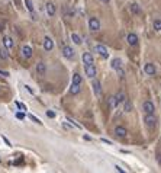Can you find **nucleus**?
I'll list each match as a JSON object with an SVG mask.
<instances>
[{"mask_svg": "<svg viewBox=\"0 0 161 173\" xmlns=\"http://www.w3.org/2000/svg\"><path fill=\"white\" fill-rule=\"evenodd\" d=\"M89 29L93 32H97L100 29V21L97 18H90L89 19Z\"/></svg>", "mask_w": 161, "mask_h": 173, "instance_id": "1", "label": "nucleus"}, {"mask_svg": "<svg viewBox=\"0 0 161 173\" xmlns=\"http://www.w3.org/2000/svg\"><path fill=\"white\" fill-rule=\"evenodd\" d=\"M144 121H145V124H147L149 128H152V127L157 125V116H155L154 114H147Z\"/></svg>", "mask_w": 161, "mask_h": 173, "instance_id": "2", "label": "nucleus"}, {"mask_svg": "<svg viewBox=\"0 0 161 173\" xmlns=\"http://www.w3.org/2000/svg\"><path fill=\"white\" fill-rule=\"evenodd\" d=\"M84 71H86V74H87L90 79H94V76L97 74V70H96V67H94L93 64H86V65H84Z\"/></svg>", "mask_w": 161, "mask_h": 173, "instance_id": "3", "label": "nucleus"}, {"mask_svg": "<svg viewBox=\"0 0 161 173\" xmlns=\"http://www.w3.org/2000/svg\"><path fill=\"white\" fill-rule=\"evenodd\" d=\"M96 52H99L103 58H107V57H109V51H107V48H106L105 45H102V44L96 45Z\"/></svg>", "mask_w": 161, "mask_h": 173, "instance_id": "4", "label": "nucleus"}, {"mask_svg": "<svg viewBox=\"0 0 161 173\" xmlns=\"http://www.w3.org/2000/svg\"><path fill=\"white\" fill-rule=\"evenodd\" d=\"M144 71H145L148 76H155V73H157V70H155V67H154L152 63H147L145 67H144Z\"/></svg>", "mask_w": 161, "mask_h": 173, "instance_id": "5", "label": "nucleus"}, {"mask_svg": "<svg viewBox=\"0 0 161 173\" xmlns=\"http://www.w3.org/2000/svg\"><path fill=\"white\" fill-rule=\"evenodd\" d=\"M92 86H93V92H94V95H96V96H100V95H102V88H100V81H99V80H93Z\"/></svg>", "mask_w": 161, "mask_h": 173, "instance_id": "6", "label": "nucleus"}, {"mask_svg": "<svg viewBox=\"0 0 161 173\" xmlns=\"http://www.w3.org/2000/svg\"><path fill=\"white\" fill-rule=\"evenodd\" d=\"M81 60H83L84 65H86V64H93V63H94V60H93V55H92L90 52H83V55H81Z\"/></svg>", "mask_w": 161, "mask_h": 173, "instance_id": "7", "label": "nucleus"}, {"mask_svg": "<svg viewBox=\"0 0 161 173\" xmlns=\"http://www.w3.org/2000/svg\"><path fill=\"white\" fill-rule=\"evenodd\" d=\"M144 111H145V114H154V111H155L154 103H152V102H149V101L144 102Z\"/></svg>", "mask_w": 161, "mask_h": 173, "instance_id": "8", "label": "nucleus"}, {"mask_svg": "<svg viewBox=\"0 0 161 173\" xmlns=\"http://www.w3.org/2000/svg\"><path fill=\"white\" fill-rule=\"evenodd\" d=\"M44 48H45V51H51L54 48V42H52V39L50 37L44 38Z\"/></svg>", "mask_w": 161, "mask_h": 173, "instance_id": "9", "label": "nucleus"}, {"mask_svg": "<svg viewBox=\"0 0 161 173\" xmlns=\"http://www.w3.org/2000/svg\"><path fill=\"white\" fill-rule=\"evenodd\" d=\"M63 55H64L65 58H73V57H74V50L67 45V47L63 48Z\"/></svg>", "mask_w": 161, "mask_h": 173, "instance_id": "10", "label": "nucleus"}, {"mask_svg": "<svg viewBox=\"0 0 161 173\" xmlns=\"http://www.w3.org/2000/svg\"><path fill=\"white\" fill-rule=\"evenodd\" d=\"M126 134H128L126 128H123V127H116V128H115V135H116V137L123 138V137H126Z\"/></svg>", "mask_w": 161, "mask_h": 173, "instance_id": "11", "label": "nucleus"}, {"mask_svg": "<svg viewBox=\"0 0 161 173\" xmlns=\"http://www.w3.org/2000/svg\"><path fill=\"white\" fill-rule=\"evenodd\" d=\"M129 10H131L133 15H141V13H142V9H141L139 5H136V3H131V5H129Z\"/></svg>", "mask_w": 161, "mask_h": 173, "instance_id": "12", "label": "nucleus"}, {"mask_svg": "<svg viewBox=\"0 0 161 173\" xmlns=\"http://www.w3.org/2000/svg\"><path fill=\"white\" fill-rule=\"evenodd\" d=\"M126 41H128L129 45H136V44H138V37H136L135 34H129V35L126 37Z\"/></svg>", "mask_w": 161, "mask_h": 173, "instance_id": "13", "label": "nucleus"}, {"mask_svg": "<svg viewBox=\"0 0 161 173\" xmlns=\"http://www.w3.org/2000/svg\"><path fill=\"white\" fill-rule=\"evenodd\" d=\"M22 55H23L25 58H31V57H32V48L28 47V45H25V47L22 48Z\"/></svg>", "mask_w": 161, "mask_h": 173, "instance_id": "14", "label": "nucleus"}, {"mask_svg": "<svg viewBox=\"0 0 161 173\" xmlns=\"http://www.w3.org/2000/svg\"><path fill=\"white\" fill-rule=\"evenodd\" d=\"M3 45H5V48L10 50V48L13 47V39H12L10 37H5V38H3Z\"/></svg>", "mask_w": 161, "mask_h": 173, "instance_id": "15", "label": "nucleus"}, {"mask_svg": "<svg viewBox=\"0 0 161 173\" xmlns=\"http://www.w3.org/2000/svg\"><path fill=\"white\" fill-rule=\"evenodd\" d=\"M47 13L50 16H54L55 15V5L54 3H47Z\"/></svg>", "mask_w": 161, "mask_h": 173, "instance_id": "16", "label": "nucleus"}, {"mask_svg": "<svg viewBox=\"0 0 161 173\" xmlns=\"http://www.w3.org/2000/svg\"><path fill=\"white\" fill-rule=\"evenodd\" d=\"M45 70H47V67H45L44 63H38V64H36V71H38L39 76H44V74H45Z\"/></svg>", "mask_w": 161, "mask_h": 173, "instance_id": "17", "label": "nucleus"}, {"mask_svg": "<svg viewBox=\"0 0 161 173\" xmlns=\"http://www.w3.org/2000/svg\"><path fill=\"white\" fill-rule=\"evenodd\" d=\"M125 99H126V96H125V93H118L116 96H115V102H116V105H119V103H123L125 102Z\"/></svg>", "mask_w": 161, "mask_h": 173, "instance_id": "18", "label": "nucleus"}, {"mask_svg": "<svg viewBox=\"0 0 161 173\" xmlns=\"http://www.w3.org/2000/svg\"><path fill=\"white\" fill-rule=\"evenodd\" d=\"M110 65H112V68L118 70L119 67H122V61H120L119 58H113V60H112V63H110Z\"/></svg>", "mask_w": 161, "mask_h": 173, "instance_id": "19", "label": "nucleus"}, {"mask_svg": "<svg viewBox=\"0 0 161 173\" xmlns=\"http://www.w3.org/2000/svg\"><path fill=\"white\" fill-rule=\"evenodd\" d=\"M70 93H71V95H77V93H80V84H71Z\"/></svg>", "mask_w": 161, "mask_h": 173, "instance_id": "20", "label": "nucleus"}, {"mask_svg": "<svg viewBox=\"0 0 161 173\" xmlns=\"http://www.w3.org/2000/svg\"><path fill=\"white\" fill-rule=\"evenodd\" d=\"M71 39H73V42L76 44V45H80L83 41H81V38L77 35V34H71Z\"/></svg>", "mask_w": 161, "mask_h": 173, "instance_id": "21", "label": "nucleus"}, {"mask_svg": "<svg viewBox=\"0 0 161 173\" xmlns=\"http://www.w3.org/2000/svg\"><path fill=\"white\" fill-rule=\"evenodd\" d=\"M81 76L78 74V73H76V74H73V84H80L81 83Z\"/></svg>", "mask_w": 161, "mask_h": 173, "instance_id": "22", "label": "nucleus"}, {"mask_svg": "<svg viewBox=\"0 0 161 173\" xmlns=\"http://www.w3.org/2000/svg\"><path fill=\"white\" fill-rule=\"evenodd\" d=\"M8 57H9L8 48H0V58H2V60H6Z\"/></svg>", "mask_w": 161, "mask_h": 173, "instance_id": "23", "label": "nucleus"}, {"mask_svg": "<svg viewBox=\"0 0 161 173\" xmlns=\"http://www.w3.org/2000/svg\"><path fill=\"white\" fill-rule=\"evenodd\" d=\"M132 109H133L132 103H131V102H128V101H125V106H123V111H125V112H131Z\"/></svg>", "mask_w": 161, "mask_h": 173, "instance_id": "24", "label": "nucleus"}, {"mask_svg": "<svg viewBox=\"0 0 161 173\" xmlns=\"http://www.w3.org/2000/svg\"><path fill=\"white\" fill-rule=\"evenodd\" d=\"M154 29L161 31V21H160V19H155V21H154Z\"/></svg>", "mask_w": 161, "mask_h": 173, "instance_id": "25", "label": "nucleus"}, {"mask_svg": "<svg viewBox=\"0 0 161 173\" xmlns=\"http://www.w3.org/2000/svg\"><path fill=\"white\" fill-rule=\"evenodd\" d=\"M28 116H29V119H31V121H34V122H36V124H39V125L42 124V122H41V121H39L36 116H34V115H28Z\"/></svg>", "mask_w": 161, "mask_h": 173, "instance_id": "26", "label": "nucleus"}, {"mask_svg": "<svg viewBox=\"0 0 161 173\" xmlns=\"http://www.w3.org/2000/svg\"><path fill=\"white\" fill-rule=\"evenodd\" d=\"M67 121H68V122H71V125H74L76 128H81V125H78V124H77L76 121H73L71 118H67Z\"/></svg>", "mask_w": 161, "mask_h": 173, "instance_id": "27", "label": "nucleus"}, {"mask_svg": "<svg viewBox=\"0 0 161 173\" xmlns=\"http://www.w3.org/2000/svg\"><path fill=\"white\" fill-rule=\"evenodd\" d=\"M109 105L113 108V106H116V102H115V96H112V98H109Z\"/></svg>", "mask_w": 161, "mask_h": 173, "instance_id": "28", "label": "nucleus"}, {"mask_svg": "<svg viewBox=\"0 0 161 173\" xmlns=\"http://www.w3.org/2000/svg\"><path fill=\"white\" fill-rule=\"evenodd\" d=\"M16 106H18L19 109H22V111H26V106H25L23 103H21V102H16Z\"/></svg>", "mask_w": 161, "mask_h": 173, "instance_id": "29", "label": "nucleus"}, {"mask_svg": "<svg viewBox=\"0 0 161 173\" xmlns=\"http://www.w3.org/2000/svg\"><path fill=\"white\" fill-rule=\"evenodd\" d=\"M26 6H28V9L32 12L34 10V6H32V2H31V0H26Z\"/></svg>", "mask_w": 161, "mask_h": 173, "instance_id": "30", "label": "nucleus"}, {"mask_svg": "<svg viewBox=\"0 0 161 173\" xmlns=\"http://www.w3.org/2000/svg\"><path fill=\"white\" fill-rule=\"evenodd\" d=\"M47 116H48V118H55V112H52V111H47Z\"/></svg>", "mask_w": 161, "mask_h": 173, "instance_id": "31", "label": "nucleus"}, {"mask_svg": "<svg viewBox=\"0 0 161 173\" xmlns=\"http://www.w3.org/2000/svg\"><path fill=\"white\" fill-rule=\"evenodd\" d=\"M16 118H18V119H23V118H25V114H23V112H18V114H16Z\"/></svg>", "mask_w": 161, "mask_h": 173, "instance_id": "32", "label": "nucleus"}, {"mask_svg": "<svg viewBox=\"0 0 161 173\" xmlns=\"http://www.w3.org/2000/svg\"><path fill=\"white\" fill-rule=\"evenodd\" d=\"M0 76H2V77H9V73H8V71H3V70H0Z\"/></svg>", "mask_w": 161, "mask_h": 173, "instance_id": "33", "label": "nucleus"}, {"mask_svg": "<svg viewBox=\"0 0 161 173\" xmlns=\"http://www.w3.org/2000/svg\"><path fill=\"white\" fill-rule=\"evenodd\" d=\"M115 170H116V172H120V173H123V172H125V170H123L122 167H119V166H115Z\"/></svg>", "mask_w": 161, "mask_h": 173, "instance_id": "34", "label": "nucleus"}, {"mask_svg": "<svg viewBox=\"0 0 161 173\" xmlns=\"http://www.w3.org/2000/svg\"><path fill=\"white\" fill-rule=\"evenodd\" d=\"M102 141H103V143H106V144H109V145L112 144V141H109V140H106V138H102Z\"/></svg>", "mask_w": 161, "mask_h": 173, "instance_id": "35", "label": "nucleus"}, {"mask_svg": "<svg viewBox=\"0 0 161 173\" xmlns=\"http://www.w3.org/2000/svg\"><path fill=\"white\" fill-rule=\"evenodd\" d=\"M3 141H5V143H6V144H8V145H10V141H9V140H8V138H6V137H3Z\"/></svg>", "mask_w": 161, "mask_h": 173, "instance_id": "36", "label": "nucleus"}, {"mask_svg": "<svg viewBox=\"0 0 161 173\" xmlns=\"http://www.w3.org/2000/svg\"><path fill=\"white\" fill-rule=\"evenodd\" d=\"M25 88H26V90H28V92H29V93H34V90H32V89H31V88H29V86H25Z\"/></svg>", "mask_w": 161, "mask_h": 173, "instance_id": "37", "label": "nucleus"}, {"mask_svg": "<svg viewBox=\"0 0 161 173\" xmlns=\"http://www.w3.org/2000/svg\"><path fill=\"white\" fill-rule=\"evenodd\" d=\"M100 2H103V3H109V0H100Z\"/></svg>", "mask_w": 161, "mask_h": 173, "instance_id": "38", "label": "nucleus"}, {"mask_svg": "<svg viewBox=\"0 0 161 173\" xmlns=\"http://www.w3.org/2000/svg\"><path fill=\"white\" fill-rule=\"evenodd\" d=\"M158 160H160V163H161V154H160V156H158Z\"/></svg>", "mask_w": 161, "mask_h": 173, "instance_id": "39", "label": "nucleus"}]
</instances>
